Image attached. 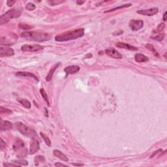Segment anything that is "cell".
<instances>
[{
    "label": "cell",
    "mask_w": 167,
    "mask_h": 167,
    "mask_svg": "<svg viewBox=\"0 0 167 167\" xmlns=\"http://www.w3.org/2000/svg\"><path fill=\"white\" fill-rule=\"evenodd\" d=\"M21 37L36 42H44L52 38L51 34L46 33L37 32V31H24L20 34Z\"/></svg>",
    "instance_id": "7a4b0ae2"
},
{
    "label": "cell",
    "mask_w": 167,
    "mask_h": 167,
    "mask_svg": "<svg viewBox=\"0 0 167 167\" xmlns=\"http://www.w3.org/2000/svg\"><path fill=\"white\" fill-rule=\"evenodd\" d=\"M18 26H19L20 28L24 29V30H28V29H32V28H34L33 26H29L28 24H19Z\"/></svg>",
    "instance_id": "f1b7e54d"
},
{
    "label": "cell",
    "mask_w": 167,
    "mask_h": 167,
    "mask_svg": "<svg viewBox=\"0 0 167 167\" xmlns=\"http://www.w3.org/2000/svg\"><path fill=\"white\" fill-rule=\"evenodd\" d=\"M80 71V67L78 65H70L65 67L64 69L65 72L67 74H73Z\"/></svg>",
    "instance_id": "5bb4252c"
},
{
    "label": "cell",
    "mask_w": 167,
    "mask_h": 167,
    "mask_svg": "<svg viewBox=\"0 0 167 167\" xmlns=\"http://www.w3.org/2000/svg\"><path fill=\"white\" fill-rule=\"evenodd\" d=\"M13 163H17L18 164H21V165H24V166H26L28 164V163L27 161L26 160H24V159H19V160H15V161H13Z\"/></svg>",
    "instance_id": "f546056e"
},
{
    "label": "cell",
    "mask_w": 167,
    "mask_h": 167,
    "mask_svg": "<svg viewBox=\"0 0 167 167\" xmlns=\"http://www.w3.org/2000/svg\"><path fill=\"white\" fill-rule=\"evenodd\" d=\"M130 28L133 31H137L144 26V22L141 20H131L129 24Z\"/></svg>",
    "instance_id": "52a82bcc"
},
{
    "label": "cell",
    "mask_w": 167,
    "mask_h": 167,
    "mask_svg": "<svg viewBox=\"0 0 167 167\" xmlns=\"http://www.w3.org/2000/svg\"><path fill=\"white\" fill-rule=\"evenodd\" d=\"M40 94H41L42 97H43V99H45V101L47 103L48 105V106H50V103H49L48 98L47 94H46V93L45 92V89H44L43 88H41V89H40Z\"/></svg>",
    "instance_id": "d4e9b609"
},
{
    "label": "cell",
    "mask_w": 167,
    "mask_h": 167,
    "mask_svg": "<svg viewBox=\"0 0 167 167\" xmlns=\"http://www.w3.org/2000/svg\"><path fill=\"white\" fill-rule=\"evenodd\" d=\"M19 164H11V163H3V166H18Z\"/></svg>",
    "instance_id": "836d02e7"
},
{
    "label": "cell",
    "mask_w": 167,
    "mask_h": 167,
    "mask_svg": "<svg viewBox=\"0 0 167 167\" xmlns=\"http://www.w3.org/2000/svg\"><path fill=\"white\" fill-rule=\"evenodd\" d=\"M166 14H167V12L166 11L165 13H164V15H163V21H164V22H165L166 20Z\"/></svg>",
    "instance_id": "8d00e7d4"
},
{
    "label": "cell",
    "mask_w": 167,
    "mask_h": 167,
    "mask_svg": "<svg viewBox=\"0 0 167 167\" xmlns=\"http://www.w3.org/2000/svg\"><path fill=\"white\" fill-rule=\"evenodd\" d=\"M132 5L131 4H127V5H123L121 6H119V7H116V8H114V9H110V10H108V11H105L104 13H110V12H112V11H116V10L118 9H123V8H127V7H131V6Z\"/></svg>",
    "instance_id": "cb8c5ba5"
},
{
    "label": "cell",
    "mask_w": 167,
    "mask_h": 167,
    "mask_svg": "<svg viewBox=\"0 0 167 167\" xmlns=\"http://www.w3.org/2000/svg\"><path fill=\"white\" fill-rule=\"evenodd\" d=\"M14 3H16V1H10V0H8L7 2V5H8L9 7H11V6L14 5Z\"/></svg>",
    "instance_id": "d6a6232c"
},
{
    "label": "cell",
    "mask_w": 167,
    "mask_h": 167,
    "mask_svg": "<svg viewBox=\"0 0 167 167\" xmlns=\"http://www.w3.org/2000/svg\"><path fill=\"white\" fill-rule=\"evenodd\" d=\"M16 75L18 77H29V78H33L37 81H39L38 78H37V77L35 75H34V74L31 73L29 72H24V71H21V72H17L16 73Z\"/></svg>",
    "instance_id": "ac0fdd59"
},
{
    "label": "cell",
    "mask_w": 167,
    "mask_h": 167,
    "mask_svg": "<svg viewBox=\"0 0 167 167\" xmlns=\"http://www.w3.org/2000/svg\"><path fill=\"white\" fill-rule=\"evenodd\" d=\"M64 2V1H60V0H52V1H48V3L50 5L54 6V5H57L59 4H61V3H63Z\"/></svg>",
    "instance_id": "4dcf8cb0"
},
{
    "label": "cell",
    "mask_w": 167,
    "mask_h": 167,
    "mask_svg": "<svg viewBox=\"0 0 167 167\" xmlns=\"http://www.w3.org/2000/svg\"><path fill=\"white\" fill-rule=\"evenodd\" d=\"M105 53L108 56L111 57L112 58L116 59V60H120V59L122 58V55L118 50H116V49L112 48L106 49L105 50Z\"/></svg>",
    "instance_id": "9c48e42d"
},
{
    "label": "cell",
    "mask_w": 167,
    "mask_h": 167,
    "mask_svg": "<svg viewBox=\"0 0 167 167\" xmlns=\"http://www.w3.org/2000/svg\"><path fill=\"white\" fill-rule=\"evenodd\" d=\"M15 125L16 129L21 134H22V135H25V136H28L31 132L30 130H29L23 123L17 122L16 123Z\"/></svg>",
    "instance_id": "30bf717a"
},
{
    "label": "cell",
    "mask_w": 167,
    "mask_h": 167,
    "mask_svg": "<svg viewBox=\"0 0 167 167\" xmlns=\"http://www.w3.org/2000/svg\"><path fill=\"white\" fill-rule=\"evenodd\" d=\"M146 47L148 49H149V50H151V51L153 52V55H154V56H155V57H159V54H158V52H157V50H156L155 49V48L153 47V45H150V44H147V45H146Z\"/></svg>",
    "instance_id": "7402d4cb"
},
{
    "label": "cell",
    "mask_w": 167,
    "mask_h": 167,
    "mask_svg": "<svg viewBox=\"0 0 167 167\" xmlns=\"http://www.w3.org/2000/svg\"><path fill=\"white\" fill-rule=\"evenodd\" d=\"M60 65V63H57L55 64L53 67L50 69V70L49 71L48 73L47 76H46V80L47 81V82H50V81L51 80L52 78V77H53L54 73V72L56 71V70L57 69V68L59 67Z\"/></svg>",
    "instance_id": "2e32d148"
},
{
    "label": "cell",
    "mask_w": 167,
    "mask_h": 167,
    "mask_svg": "<svg viewBox=\"0 0 167 167\" xmlns=\"http://www.w3.org/2000/svg\"><path fill=\"white\" fill-rule=\"evenodd\" d=\"M18 36L15 34H11L9 36H2L0 39V44L2 45H12L16 43Z\"/></svg>",
    "instance_id": "5b68a950"
},
{
    "label": "cell",
    "mask_w": 167,
    "mask_h": 167,
    "mask_svg": "<svg viewBox=\"0 0 167 167\" xmlns=\"http://www.w3.org/2000/svg\"><path fill=\"white\" fill-rule=\"evenodd\" d=\"M85 2H86L85 1H82V2H80V1H77V4H78V5H81V4H82V3H84Z\"/></svg>",
    "instance_id": "74e56055"
},
{
    "label": "cell",
    "mask_w": 167,
    "mask_h": 167,
    "mask_svg": "<svg viewBox=\"0 0 167 167\" xmlns=\"http://www.w3.org/2000/svg\"><path fill=\"white\" fill-rule=\"evenodd\" d=\"M0 112L1 114H3V113H6V114H12V111L11 110L8 108H3V106H1V110H0Z\"/></svg>",
    "instance_id": "1f68e13d"
},
{
    "label": "cell",
    "mask_w": 167,
    "mask_h": 167,
    "mask_svg": "<svg viewBox=\"0 0 167 167\" xmlns=\"http://www.w3.org/2000/svg\"><path fill=\"white\" fill-rule=\"evenodd\" d=\"M84 35V29L83 28H80L74 30L67 31L66 32L57 35L55 37V40L57 42L69 41V40L81 38Z\"/></svg>",
    "instance_id": "6da1fadb"
},
{
    "label": "cell",
    "mask_w": 167,
    "mask_h": 167,
    "mask_svg": "<svg viewBox=\"0 0 167 167\" xmlns=\"http://www.w3.org/2000/svg\"><path fill=\"white\" fill-rule=\"evenodd\" d=\"M164 36H165L164 34H159V35H157V36L152 37V39H154V40H157V41H159V42H161V41H162L163 39H164Z\"/></svg>",
    "instance_id": "83f0119b"
},
{
    "label": "cell",
    "mask_w": 167,
    "mask_h": 167,
    "mask_svg": "<svg viewBox=\"0 0 167 167\" xmlns=\"http://www.w3.org/2000/svg\"><path fill=\"white\" fill-rule=\"evenodd\" d=\"M40 136H41L42 138H43V140L45 141V142L46 143V144L47 145L48 147H50V146H51V141H50V138H48V137H47L45 134H44L43 132H40Z\"/></svg>",
    "instance_id": "44dd1931"
},
{
    "label": "cell",
    "mask_w": 167,
    "mask_h": 167,
    "mask_svg": "<svg viewBox=\"0 0 167 167\" xmlns=\"http://www.w3.org/2000/svg\"><path fill=\"white\" fill-rule=\"evenodd\" d=\"M43 161H45V158H44L43 156L39 155L35 158V163L36 166L39 165V162H43Z\"/></svg>",
    "instance_id": "4316f807"
},
{
    "label": "cell",
    "mask_w": 167,
    "mask_h": 167,
    "mask_svg": "<svg viewBox=\"0 0 167 167\" xmlns=\"http://www.w3.org/2000/svg\"><path fill=\"white\" fill-rule=\"evenodd\" d=\"M135 58L136 61L138 63L145 62V61H148V57L145 56V55L142 54H136V55H135Z\"/></svg>",
    "instance_id": "d6986e66"
},
{
    "label": "cell",
    "mask_w": 167,
    "mask_h": 167,
    "mask_svg": "<svg viewBox=\"0 0 167 167\" xmlns=\"http://www.w3.org/2000/svg\"><path fill=\"white\" fill-rule=\"evenodd\" d=\"M39 149V143L36 139L32 138L31 142L30 143V148H29V153L30 154H34L38 152Z\"/></svg>",
    "instance_id": "7c38bea8"
},
{
    "label": "cell",
    "mask_w": 167,
    "mask_h": 167,
    "mask_svg": "<svg viewBox=\"0 0 167 167\" xmlns=\"http://www.w3.org/2000/svg\"><path fill=\"white\" fill-rule=\"evenodd\" d=\"M4 147H5V144H4L3 139H1V149H3Z\"/></svg>",
    "instance_id": "e575fe53"
},
{
    "label": "cell",
    "mask_w": 167,
    "mask_h": 167,
    "mask_svg": "<svg viewBox=\"0 0 167 167\" xmlns=\"http://www.w3.org/2000/svg\"><path fill=\"white\" fill-rule=\"evenodd\" d=\"M73 165H75V166H83L84 164H72Z\"/></svg>",
    "instance_id": "ab89813d"
},
{
    "label": "cell",
    "mask_w": 167,
    "mask_h": 167,
    "mask_svg": "<svg viewBox=\"0 0 167 167\" xmlns=\"http://www.w3.org/2000/svg\"><path fill=\"white\" fill-rule=\"evenodd\" d=\"M14 54V51L11 47L0 48V56L1 57H9Z\"/></svg>",
    "instance_id": "8fae6325"
},
{
    "label": "cell",
    "mask_w": 167,
    "mask_h": 167,
    "mask_svg": "<svg viewBox=\"0 0 167 167\" xmlns=\"http://www.w3.org/2000/svg\"><path fill=\"white\" fill-rule=\"evenodd\" d=\"M35 8H36V6L33 3H31V2L27 3L26 5V9L28 11H34V10L35 9Z\"/></svg>",
    "instance_id": "484cf974"
},
{
    "label": "cell",
    "mask_w": 167,
    "mask_h": 167,
    "mask_svg": "<svg viewBox=\"0 0 167 167\" xmlns=\"http://www.w3.org/2000/svg\"><path fill=\"white\" fill-rule=\"evenodd\" d=\"M53 153H54V156H56V157L59 158V159H61V160L63 161H65V162L69 161L68 157H67V156H66L64 153H63L62 152H60V150L54 149L53 152Z\"/></svg>",
    "instance_id": "e0dca14e"
},
{
    "label": "cell",
    "mask_w": 167,
    "mask_h": 167,
    "mask_svg": "<svg viewBox=\"0 0 167 167\" xmlns=\"http://www.w3.org/2000/svg\"><path fill=\"white\" fill-rule=\"evenodd\" d=\"M55 166H66V165H65V164H61V163H56V164H55Z\"/></svg>",
    "instance_id": "d590c367"
},
{
    "label": "cell",
    "mask_w": 167,
    "mask_h": 167,
    "mask_svg": "<svg viewBox=\"0 0 167 167\" xmlns=\"http://www.w3.org/2000/svg\"><path fill=\"white\" fill-rule=\"evenodd\" d=\"M21 13H22V10H16L14 9L9 10L8 11L0 16V25L2 26L9 22L13 18H18L20 16Z\"/></svg>",
    "instance_id": "3957f363"
},
{
    "label": "cell",
    "mask_w": 167,
    "mask_h": 167,
    "mask_svg": "<svg viewBox=\"0 0 167 167\" xmlns=\"http://www.w3.org/2000/svg\"><path fill=\"white\" fill-rule=\"evenodd\" d=\"M13 124L10 121H6V120L4 121V120H1V121H0V130L2 131L11 130L13 129Z\"/></svg>",
    "instance_id": "4fadbf2b"
},
{
    "label": "cell",
    "mask_w": 167,
    "mask_h": 167,
    "mask_svg": "<svg viewBox=\"0 0 167 167\" xmlns=\"http://www.w3.org/2000/svg\"><path fill=\"white\" fill-rule=\"evenodd\" d=\"M44 109H45V116H46V117H48V111H47V110H46V108H44Z\"/></svg>",
    "instance_id": "f35d334b"
},
{
    "label": "cell",
    "mask_w": 167,
    "mask_h": 167,
    "mask_svg": "<svg viewBox=\"0 0 167 167\" xmlns=\"http://www.w3.org/2000/svg\"><path fill=\"white\" fill-rule=\"evenodd\" d=\"M116 47L120 48L127 49L129 50H132V51H137L138 50V48L135 46L129 45L127 43H118L116 44Z\"/></svg>",
    "instance_id": "9a60e30c"
},
{
    "label": "cell",
    "mask_w": 167,
    "mask_h": 167,
    "mask_svg": "<svg viewBox=\"0 0 167 167\" xmlns=\"http://www.w3.org/2000/svg\"><path fill=\"white\" fill-rule=\"evenodd\" d=\"M158 12H159V9L157 7H153V8L148 9L139 10L137 11V13L144 16H152L157 14Z\"/></svg>",
    "instance_id": "ba28073f"
},
{
    "label": "cell",
    "mask_w": 167,
    "mask_h": 167,
    "mask_svg": "<svg viewBox=\"0 0 167 167\" xmlns=\"http://www.w3.org/2000/svg\"><path fill=\"white\" fill-rule=\"evenodd\" d=\"M18 101L26 108H31V103L28 100L25 99H18Z\"/></svg>",
    "instance_id": "ffe728a7"
},
{
    "label": "cell",
    "mask_w": 167,
    "mask_h": 167,
    "mask_svg": "<svg viewBox=\"0 0 167 167\" xmlns=\"http://www.w3.org/2000/svg\"><path fill=\"white\" fill-rule=\"evenodd\" d=\"M23 52H38L43 50L44 47L39 45L34 44V45H24L21 48Z\"/></svg>",
    "instance_id": "8992f818"
},
{
    "label": "cell",
    "mask_w": 167,
    "mask_h": 167,
    "mask_svg": "<svg viewBox=\"0 0 167 167\" xmlns=\"http://www.w3.org/2000/svg\"><path fill=\"white\" fill-rule=\"evenodd\" d=\"M164 23H161L159 26H158L155 29H154L153 30V34H158V33L161 32L164 29Z\"/></svg>",
    "instance_id": "603a6c76"
},
{
    "label": "cell",
    "mask_w": 167,
    "mask_h": 167,
    "mask_svg": "<svg viewBox=\"0 0 167 167\" xmlns=\"http://www.w3.org/2000/svg\"><path fill=\"white\" fill-rule=\"evenodd\" d=\"M13 148L15 152H17L18 157L21 156V157H24V156L27 154V149H26L24 147V143H23L22 140L18 139V140H16Z\"/></svg>",
    "instance_id": "277c9868"
}]
</instances>
